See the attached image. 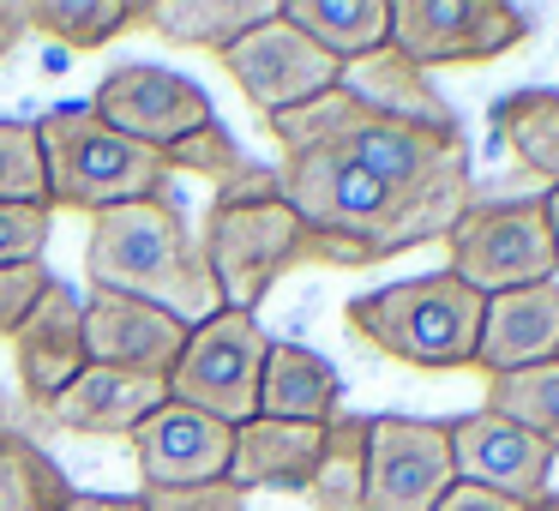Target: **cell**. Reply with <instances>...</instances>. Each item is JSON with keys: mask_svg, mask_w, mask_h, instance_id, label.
<instances>
[{"mask_svg": "<svg viewBox=\"0 0 559 511\" xmlns=\"http://www.w3.org/2000/svg\"><path fill=\"white\" fill-rule=\"evenodd\" d=\"M229 445L235 427L187 403H163L157 415L133 427V463H139V494L157 487H205L229 475Z\"/></svg>", "mask_w": 559, "mask_h": 511, "instance_id": "7c38bea8", "label": "cell"}, {"mask_svg": "<svg viewBox=\"0 0 559 511\" xmlns=\"http://www.w3.org/2000/svg\"><path fill=\"white\" fill-rule=\"evenodd\" d=\"M217 67L265 121L283 115V109H301V103L325 97V91L343 79V67L331 61L325 49H313L283 13H271L265 25H253L247 37H235L229 49L217 55Z\"/></svg>", "mask_w": 559, "mask_h": 511, "instance_id": "9c48e42d", "label": "cell"}, {"mask_svg": "<svg viewBox=\"0 0 559 511\" xmlns=\"http://www.w3.org/2000/svg\"><path fill=\"white\" fill-rule=\"evenodd\" d=\"M55 211L49 205H0V265H31L49 253Z\"/></svg>", "mask_w": 559, "mask_h": 511, "instance_id": "f546056e", "label": "cell"}, {"mask_svg": "<svg viewBox=\"0 0 559 511\" xmlns=\"http://www.w3.org/2000/svg\"><path fill=\"white\" fill-rule=\"evenodd\" d=\"M0 205H49V163H43L37 121H0Z\"/></svg>", "mask_w": 559, "mask_h": 511, "instance_id": "4316f807", "label": "cell"}, {"mask_svg": "<svg viewBox=\"0 0 559 511\" xmlns=\"http://www.w3.org/2000/svg\"><path fill=\"white\" fill-rule=\"evenodd\" d=\"M271 13L277 7H265V0H145V25L163 43H175V49H211V55H223L235 37L265 25Z\"/></svg>", "mask_w": 559, "mask_h": 511, "instance_id": "44dd1931", "label": "cell"}, {"mask_svg": "<svg viewBox=\"0 0 559 511\" xmlns=\"http://www.w3.org/2000/svg\"><path fill=\"white\" fill-rule=\"evenodd\" d=\"M31 37V25H25V0H0V61L19 49V43Z\"/></svg>", "mask_w": 559, "mask_h": 511, "instance_id": "d6a6232c", "label": "cell"}, {"mask_svg": "<svg viewBox=\"0 0 559 511\" xmlns=\"http://www.w3.org/2000/svg\"><path fill=\"white\" fill-rule=\"evenodd\" d=\"M481 409L506 415V421L530 427L535 439L559 451V361H542V367H523V373H499L487 379V403Z\"/></svg>", "mask_w": 559, "mask_h": 511, "instance_id": "484cf974", "label": "cell"}, {"mask_svg": "<svg viewBox=\"0 0 559 511\" xmlns=\"http://www.w3.org/2000/svg\"><path fill=\"white\" fill-rule=\"evenodd\" d=\"M451 433V463H457V482L487 487V494H506L518 506H535L547 494V475H554L559 451L547 439H535L530 427L506 421L493 409H469L457 421H445Z\"/></svg>", "mask_w": 559, "mask_h": 511, "instance_id": "8fae6325", "label": "cell"}, {"mask_svg": "<svg viewBox=\"0 0 559 511\" xmlns=\"http://www.w3.org/2000/svg\"><path fill=\"white\" fill-rule=\"evenodd\" d=\"M481 307H487L481 295L463 289L451 271H433V277H409V283L355 295L343 307V319L385 361L421 367V373H457V367H475Z\"/></svg>", "mask_w": 559, "mask_h": 511, "instance_id": "277c9868", "label": "cell"}, {"mask_svg": "<svg viewBox=\"0 0 559 511\" xmlns=\"http://www.w3.org/2000/svg\"><path fill=\"white\" fill-rule=\"evenodd\" d=\"M247 169L241 145H235V133L223 121H205L193 139H181V145L169 151V175H205V181H235V175Z\"/></svg>", "mask_w": 559, "mask_h": 511, "instance_id": "83f0119b", "label": "cell"}, {"mask_svg": "<svg viewBox=\"0 0 559 511\" xmlns=\"http://www.w3.org/2000/svg\"><path fill=\"white\" fill-rule=\"evenodd\" d=\"M457 487L445 421L367 415V494L361 511H433Z\"/></svg>", "mask_w": 559, "mask_h": 511, "instance_id": "ba28073f", "label": "cell"}, {"mask_svg": "<svg viewBox=\"0 0 559 511\" xmlns=\"http://www.w3.org/2000/svg\"><path fill=\"white\" fill-rule=\"evenodd\" d=\"M43 163H49V205L79 211V217H103V211L139 205V199H163L169 187V157L139 139L115 133L97 121L91 103H61L37 121Z\"/></svg>", "mask_w": 559, "mask_h": 511, "instance_id": "3957f363", "label": "cell"}, {"mask_svg": "<svg viewBox=\"0 0 559 511\" xmlns=\"http://www.w3.org/2000/svg\"><path fill=\"white\" fill-rule=\"evenodd\" d=\"M559 361V277L535 283V289L493 295L481 307V343H475V367L487 379L523 373V367Z\"/></svg>", "mask_w": 559, "mask_h": 511, "instance_id": "2e32d148", "label": "cell"}, {"mask_svg": "<svg viewBox=\"0 0 559 511\" xmlns=\"http://www.w3.org/2000/svg\"><path fill=\"white\" fill-rule=\"evenodd\" d=\"M145 511H247V494L235 482H205V487H157L139 494Z\"/></svg>", "mask_w": 559, "mask_h": 511, "instance_id": "4dcf8cb0", "label": "cell"}, {"mask_svg": "<svg viewBox=\"0 0 559 511\" xmlns=\"http://www.w3.org/2000/svg\"><path fill=\"white\" fill-rule=\"evenodd\" d=\"M337 409H343L337 367H331L319 349H301V343H271L265 373H259V415L325 427Z\"/></svg>", "mask_w": 559, "mask_h": 511, "instance_id": "d6986e66", "label": "cell"}, {"mask_svg": "<svg viewBox=\"0 0 559 511\" xmlns=\"http://www.w3.org/2000/svg\"><path fill=\"white\" fill-rule=\"evenodd\" d=\"M433 511H530V506H518V499H506V494H487V487H469V482H457L445 499H439Z\"/></svg>", "mask_w": 559, "mask_h": 511, "instance_id": "1f68e13d", "label": "cell"}, {"mask_svg": "<svg viewBox=\"0 0 559 511\" xmlns=\"http://www.w3.org/2000/svg\"><path fill=\"white\" fill-rule=\"evenodd\" d=\"M530 511H559V494H542V499H535Z\"/></svg>", "mask_w": 559, "mask_h": 511, "instance_id": "d590c367", "label": "cell"}, {"mask_svg": "<svg viewBox=\"0 0 559 511\" xmlns=\"http://www.w3.org/2000/svg\"><path fill=\"white\" fill-rule=\"evenodd\" d=\"M199 253H205L217 307H235V313H259V301L283 283V271L325 265V247L295 217L271 163H247L235 181L211 193L205 223H199Z\"/></svg>", "mask_w": 559, "mask_h": 511, "instance_id": "6da1fadb", "label": "cell"}, {"mask_svg": "<svg viewBox=\"0 0 559 511\" xmlns=\"http://www.w3.org/2000/svg\"><path fill=\"white\" fill-rule=\"evenodd\" d=\"M97 121H109L115 133L139 139V145L163 151L169 157L181 139H193L205 121H217L211 97L193 85L187 73H169V67H115L109 79H97V97H91Z\"/></svg>", "mask_w": 559, "mask_h": 511, "instance_id": "30bf717a", "label": "cell"}, {"mask_svg": "<svg viewBox=\"0 0 559 511\" xmlns=\"http://www.w3.org/2000/svg\"><path fill=\"white\" fill-rule=\"evenodd\" d=\"M445 271L481 301L554 283L559 259H554L542 199H475L463 211V223L445 235Z\"/></svg>", "mask_w": 559, "mask_h": 511, "instance_id": "5b68a950", "label": "cell"}, {"mask_svg": "<svg viewBox=\"0 0 559 511\" xmlns=\"http://www.w3.org/2000/svg\"><path fill=\"white\" fill-rule=\"evenodd\" d=\"M523 37L530 13L506 0H391V49L409 55L421 73L499 61Z\"/></svg>", "mask_w": 559, "mask_h": 511, "instance_id": "52a82bcc", "label": "cell"}, {"mask_svg": "<svg viewBox=\"0 0 559 511\" xmlns=\"http://www.w3.org/2000/svg\"><path fill=\"white\" fill-rule=\"evenodd\" d=\"M163 403H169V379L127 373V367H85L43 415H49V427L79 439H133V427L157 415Z\"/></svg>", "mask_w": 559, "mask_h": 511, "instance_id": "9a60e30c", "label": "cell"}, {"mask_svg": "<svg viewBox=\"0 0 559 511\" xmlns=\"http://www.w3.org/2000/svg\"><path fill=\"white\" fill-rule=\"evenodd\" d=\"M271 337L253 313L217 307L211 319H199L187 331L181 355L169 367V397L187 409H205L217 421L241 427L259 415V373H265Z\"/></svg>", "mask_w": 559, "mask_h": 511, "instance_id": "8992f818", "label": "cell"}, {"mask_svg": "<svg viewBox=\"0 0 559 511\" xmlns=\"http://www.w3.org/2000/svg\"><path fill=\"white\" fill-rule=\"evenodd\" d=\"M181 343H187V325L175 313H163V307H151V301H133V295L91 289V301H85L91 367H127V373L169 379Z\"/></svg>", "mask_w": 559, "mask_h": 511, "instance_id": "4fadbf2b", "label": "cell"}, {"mask_svg": "<svg viewBox=\"0 0 559 511\" xmlns=\"http://www.w3.org/2000/svg\"><path fill=\"white\" fill-rule=\"evenodd\" d=\"M355 511H361V506H355Z\"/></svg>", "mask_w": 559, "mask_h": 511, "instance_id": "8d00e7d4", "label": "cell"}, {"mask_svg": "<svg viewBox=\"0 0 559 511\" xmlns=\"http://www.w3.org/2000/svg\"><path fill=\"white\" fill-rule=\"evenodd\" d=\"M55 289L49 259H31V265H0V337L13 343L19 325L43 307V295Z\"/></svg>", "mask_w": 559, "mask_h": 511, "instance_id": "f1b7e54d", "label": "cell"}, {"mask_svg": "<svg viewBox=\"0 0 559 511\" xmlns=\"http://www.w3.org/2000/svg\"><path fill=\"white\" fill-rule=\"evenodd\" d=\"M277 13L337 67L391 43V0H283Z\"/></svg>", "mask_w": 559, "mask_h": 511, "instance_id": "ffe728a7", "label": "cell"}, {"mask_svg": "<svg viewBox=\"0 0 559 511\" xmlns=\"http://www.w3.org/2000/svg\"><path fill=\"white\" fill-rule=\"evenodd\" d=\"M319 439H325V427L253 415V421L235 427L223 482H235L241 494H307V482L319 470Z\"/></svg>", "mask_w": 559, "mask_h": 511, "instance_id": "e0dca14e", "label": "cell"}, {"mask_svg": "<svg viewBox=\"0 0 559 511\" xmlns=\"http://www.w3.org/2000/svg\"><path fill=\"white\" fill-rule=\"evenodd\" d=\"M73 499L67 470L31 433L0 421V511H61Z\"/></svg>", "mask_w": 559, "mask_h": 511, "instance_id": "cb8c5ba5", "label": "cell"}, {"mask_svg": "<svg viewBox=\"0 0 559 511\" xmlns=\"http://www.w3.org/2000/svg\"><path fill=\"white\" fill-rule=\"evenodd\" d=\"M61 511H145V499L139 494H79L73 487V499Z\"/></svg>", "mask_w": 559, "mask_h": 511, "instance_id": "836d02e7", "label": "cell"}, {"mask_svg": "<svg viewBox=\"0 0 559 511\" xmlns=\"http://www.w3.org/2000/svg\"><path fill=\"white\" fill-rule=\"evenodd\" d=\"M337 85L349 91L367 115H379V121L433 127V133H451V127H457L451 103L433 91V73H421V67H415L409 55H397L391 43L373 49V55H361V61H349Z\"/></svg>", "mask_w": 559, "mask_h": 511, "instance_id": "ac0fdd59", "label": "cell"}, {"mask_svg": "<svg viewBox=\"0 0 559 511\" xmlns=\"http://www.w3.org/2000/svg\"><path fill=\"white\" fill-rule=\"evenodd\" d=\"M493 133L511 163L559 187V91H511L493 103Z\"/></svg>", "mask_w": 559, "mask_h": 511, "instance_id": "7402d4cb", "label": "cell"}, {"mask_svg": "<svg viewBox=\"0 0 559 511\" xmlns=\"http://www.w3.org/2000/svg\"><path fill=\"white\" fill-rule=\"evenodd\" d=\"M367 494V415H331L319 439V470L307 482V499L319 511H355Z\"/></svg>", "mask_w": 559, "mask_h": 511, "instance_id": "d4e9b609", "label": "cell"}, {"mask_svg": "<svg viewBox=\"0 0 559 511\" xmlns=\"http://www.w3.org/2000/svg\"><path fill=\"white\" fill-rule=\"evenodd\" d=\"M25 25L55 37L61 49L85 55L145 25V0H25Z\"/></svg>", "mask_w": 559, "mask_h": 511, "instance_id": "603a6c76", "label": "cell"}, {"mask_svg": "<svg viewBox=\"0 0 559 511\" xmlns=\"http://www.w3.org/2000/svg\"><path fill=\"white\" fill-rule=\"evenodd\" d=\"M542 217H547V235H554V259H559V187L542 193Z\"/></svg>", "mask_w": 559, "mask_h": 511, "instance_id": "e575fe53", "label": "cell"}, {"mask_svg": "<svg viewBox=\"0 0 559 511\" xmlns=\"http://www.w3.org/2000/svg\"><path fill=\"white\" fill-rule=\"evenodd\" d=\"M85 277H91V289L133 295V301L163 307L187 331L217 313V289H211L199 235L187 229V217L169 199H139V205L91 217Z\"/></svg>", "mask_w": 559, "mask_h": 511, "instance_id": "7a4b0ae2", "label": "cell"}, {"mask_svg": "<svg viewBox=\"0 0 559 511\" xmlns=\"http://www.w3.org/2000/svg\"><path fill=\"white\" fill-rule=\"evenodd\" d=\"M13 367H19V391L31 409H49L67 385L91 367L85 355V301L55 277V289L43 295V307L19 325L13 337Z\"/></svg>", "mask_w": 559, "mask_h": 511, "instance_id": "5bb4252c", "label": "cell"}]
</instances>
